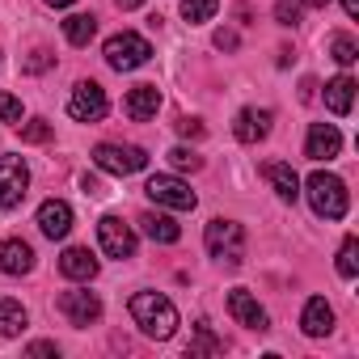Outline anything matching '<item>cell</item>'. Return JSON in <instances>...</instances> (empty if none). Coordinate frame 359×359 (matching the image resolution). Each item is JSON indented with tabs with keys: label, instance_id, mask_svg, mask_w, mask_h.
I'll return each mask as SVG.
<instances>
[{
	"label": "cell",
	"instance_id": "obj_1",
	"mask_svg": "<svg viewBox=\"0 0 359 359\" xmlns=\"http://www.w3.org/2000/svg\"><path fill=\"white\" fill-rule=\"evenodd\" d=\"M131 321H135L148 338L165 342V338H173V330H177V309H173L169 296H161V292H135V296H131Z\"/></svg>",
	"mask_w": 359,
	"mask_h": 359
},
{
	"label": "cell",
	"instance_id": "obj_2",
	"mask_svg": "<svg viewBox=\"0 0 359 359\" xmlns=\"http://www.w3.org/2000/svg\"><path fill=\"white\" fill-rule=\"evenodd\" d=\"M309 203H313V212L321 216V220H342L346 216V208H351V195H346V182L338 173H325V169H317V173H309Z\"/></svg>",
	"mask_w": 359,
	"mask_h": 359
},
{
	"label": "cell",
	"instance_id": "obj_3",
	"mask_svg": "<svg viewBox=\"0 0 359 359\" xmlns=\"http://www.w3.org/2000/svg\"><path fill=\"white\" fill-rule=\"evenodd\" d=\"M203 241H208L212 258H220L224 266H241V258H245V229L237 220H212Z\"/></svg>",
	"mask_w": 359,
	"mask_h": 359
},
{
	"label": "cell",
	"instance_id": "obj_4",
	"mask_svg": "<svg viewBox=\"0 0 359 359\" xmlns=\"http://www.w3.org/2000/svg\"><path fill=\"white\" fill-rule=\"evenodd\" d=\"M148 55H152V47H148V39L135 34V30H123V34L106 39V64H110L114 72H135L140 64H148Z\"/></svg>",
	"mask_w": 359,
	"mask_h": 359
},
{
	"label": "cell",
	"instance_id": "obj_5",
	"mask_svg": "<svg viewBox=\"0 0 359 359\" xmlns=\"http://www.w3.org/2000/svg\"><path fill=\"white\" fill-rule=\"evenodd\" d=\"M144 195H148L156 208H173V212H191V208L199 203V199H195V191L182 182V177H169V173H156V177H148Z\"/></svg>",
	"mask_w": 359,
	"mask_h": 359
},
{
	"label": "cell",
	"instance_id": "obj_6",
	"mask_svg": "<svg viewBox=\"0 0 359 359\" xmlns=\"http://www.w3.org/2000/svg\"><path fill=\"white\" fill-rule=\"evenodd\" d=\"M93 161H97V169L127 177V173H140L148 165V152L135 148V144H97L93 148Z\"/></svg>",
	"mask_w": 359,
	"mask_h": 359
},
{
	"label": "cell",
	"instance_id": "obj_7",
	"mask_svg": "<svg viewBox=\"0 0 359 359\" xmlns=\"http://www.w3.org/2000/svg\"><path fill=\"white\" fill-rule=\"evenodd\" d=\"M30 191V169L22 156H0V212H13Z\"/></svg>",
	"mask_w": 359,
	"mask_h": 359
},
{
	"label": "cell",
	"instance_id": "obj_8",
	"mask_svg": "<svg viewBox=\"0 0 359 359\" xmlns=\"http://www.w3.org/2000/svg\"><path fill=\"white\" fill-rule=\"evenodd\" d=\"M106 110H110V102H106V89L97 81H81L68 97V114L76 123H97V118H106Z\"/></svg>",
	"mask_w": 359,
	"mask_h": 359
},
{
	"label": "cell",
	"instance_id": "obj_9",
	"mask_svg": "<svg viewBox=\"0 0 359 359\" xmlns=\"http://www.w3.org/2000/svg\"><path fill=\"white\" fill-rule=\"evenodd\" d=\"M97 241H102V250L110 254V258H131L135 254V233L118 220V216H102L97 220Z\"/></svg>",
	"mask_w": 359,
	"mask_h": 359
},
{
	"label": "cell",
	"instance_id": "obj_10",
	"mask_svg": "<svg viewBox=\"0 0 359 359\" xmlns=\"http://www.w3.org/2000/svg\"><path fill=\"white\" fill-rule=\"evenodd\" d=\"M60 313L72 321V325H93L97 317H102V300L93 296V292H64L60 296Z\"/></svg>",
	"mask_w": 359,
	"mask_h": 359
},
{
	"label": "cell",
	"instance_id": "obj_11",
	"mask_svg": "<svg viewBox=\"0 0 359 359\" xmlns=\"http://www.w3.org/2000/svg\"><path fill=\"white\" fill-rule=\"evenodd\" d=\"M342 148V135L334 123H313L309 127V140H304V156L309 161H334Z\"/></svg>",
	"mask_w": 359,
	"mask_h": 359
},
{
	"label": "cell",
	"instance_id": "obj_12",
	"mask_svg": "<svg viewBox=\"0 0 359 359\" xmlns=\"http://www.w3.org/2000/svg\"><path fill=\"white\" fill-rule=\"evenodd\" d=\"M39 229H43V237L64 241V237L72 233V208H68L64 199H47V203L39 208Z\"/></svg>",
	"mask_w": 359,
	"mask_h": 359
},
{
	"label": "cell",
	"instance_id": "obj_13",
	"mask_svg": "<svg viewBox=\"0 0 359 359\" xmlns=\"http://www.w3.org/2000/svg\"><path fill=\"white\" fill-rule=\"evenodd\" d=\"M229 313H233L237 325H245V330H258V334L266 330V309H262L245 287H233V292H229Z\"/></svg>",
	"mask_w": 359,
	"mask_h": 359
},
{
	"label": "cell",
	"instance_id": "obj_14",
	"mask_svg": "<svg viewBox=\"0 0 359 359\" xmlns=\"http://www.w3.org/2000/svg\"><path fill=\"white\" fill-rule=\"evenodd\" d=\"M123 110H127L131 123H148V118H156V110H161V89H156V85H135V89L127 93Z\"/></svg>",
	"mask_w": 359,
	"mask_h": 359
},
{
	"label": "cell",
	"instance_id": "obj_15",
	"mask_svg": "<svg viewBox=\"0 0 359 359\" xmlns=\"http://www.w3.org/2000/svg\"><path fill=\"white\" fill-rule=\"evenodd\" d=\"M0 271L5 275H30L34 271V250L26 241H18V237L0 241Z\"/></svg>",
	"mask_w": 359,
	"mask_h": 359
},
{
	"label": "cell",
	"instance_id": "obj_16",
	"mask_svg": "<svg viewBox=\"0 0 359 359\" xmlns=\"http://www.w3.org/2000/svg\"><path fill=\"white\" fill-rule=\"evenodd\" d=\"M300 330H304L309 338H325V334L334 330V309L325 304V296H313V300L304 304V313H300Z\"/></svg>",
	"mask_w": 359,
	"mask_h": 359
},
{
	"label": "cell",
	"instance_id": "obj_17",
	"mask_svg": "<svg viewBox=\"0 0 359 359\" xmlns=\"http://www.w3.org/2000/svg\"><path fill=\"white\" fill-rule=\"evenodd\" d=\"M262 177L275 187V195H279V199L296 203V195H300V177H296V169H292V165H283V161H266V165H262Z\"/></svg>",
	"mask_w": 359,
	"mask_h": 359
},
{
	"label": "cell",
	"instance_id": "obj_18",
	"mask_svg": "<svg viewBox=\"0 0 359 359\" xmlns=\"http://www.w3.org/2000/svg\"><path fill=\"white\" fill-rule=\"evenodd\" d=\"M266 131H271V110H241L237 114V123H233V135L241 140V144H258V140H266Z\"/></svg>",
	"mask_w": 359,
	"mask_h": 359
},
{
	"label": "cell",
	"instance_id": "obj_19",
	"mask_svg": "<svg viewBox=\"0 0 359 359\" xmlns=\"http://www.w3.org/2000/svg\"><path fill=\"white\" fill-rule=\"evenodd\" d=\"M60 275H64V279H76V283H89V279L97 275V258H93L89 250L72 245V250H64V258H60Z\"/></svg>",
	"mask_w": 359,
	"mask_h": 359
},
{
	"label": "cell",
	"instance_id": "obj_20",
	"mask_svg": "<svg viewBox=\"0 0 359 359\" xmlns=\"http://www.w3.org/2000/svg\"><path fill=\"white\" fill-rule=\"evenodd\" d=\"M140 229H144V237H152L156 245H173L177 237H182V229H177L169 216H161V212H144V216H140Z\"/></svg>",
	"mask_w": 359,
	"mask_h": 359
},
{
	"label": "cell",
	"instance_id": "obj_21",
	"mask_svg": "<svg viewBox=\"0 0 359 359\" xmlns=\"http://www.w3.org/2000/svg\"><path fill=\"white\" fill-rule=\"evenodd\" d=\"M325 106L334 114H351V106H355V81L351 76H334L325 85Z\"/></svg>",
	"mask_w": 359,
	"mask_h": 359
},
{
	"label": "cell",
	"instance_id": "obj_22",
	"mask_svg": "<svg viewBox=\"0 0 359 359\" xmlns=\"http://www.w3.org/2000/svg\"><path fill=\"white\" fill-rule=\"evenodd\" d=\"M93 34H97V22H93L89 13H72V18L64 22V39H68L72 47H89Z\"/></svg>",
	"mask_w": 359,
	"mask_h": 359
},
{
	"label": "cell",
	"instance_id": "obj_23",
	"mask_svg": "<svg viewBox=\"0 0 359 359\" xmlns=\"http://www.w3.org/2000/svg\"><path fill=\"white\" fill-rule=\"evenodd\" d=\"M22 330H26V309H22L18 300H0V334L13 338V334H22Z\"/></svg>",
	"mask_w": 359,
	"mask_h": 359
},
{
	"label": "cell",
	"instance_id": "obj_24",
	"mask_svg": "<svg viewBox=\"0 0 359 359\" xmlns=\"http://www.w3.org/2000/svg\"><path fill=\"white\" fill-rule=\"evenodd\" d=\"M338 275L342 279H355L359 275V241L355 237H346L342 250H338Z\"/></svg>",
	"mask_w": 359,
	"mask_h": 359
},
{
	"label": "cell",
	"instance_id": "obj_25",
	"mask_svg": "<svg viewBox=\"0 0 359 359\" xmlns=\"http://www.w3.org/2000/svg\"><path fill=\"white\" fill-rule=\"evenodd\" d=\"M220 9V0H182V18L191 22V26H199V22H212V13Z\"/></svg>",
	"mask_w": 359,
	"mask_h": 359
},
{
	"label": "cell",
	"instance_id": "obj_26",
	"mask_svg": "<svg viewBox=\"0 0 359 359\" xmlns=\"http://www.w3.org/2000/svg\"><path fill=\"white\" fill-rule=\"evenodd\" d=\"M330 51H334V60H338L342 68H351V64L359 60V47H355L351 34H334V39H330Z\"/></svg>",
	"mask_w": 359,
	"mask_h": 359
},
{
	"label": "cell",
	"instance_id": "obj_27",
	"mask_svg": "<svg viewBox=\"0 0 359 359\" xmlns=\"http://www.w3.org/2000/svg\"><path fill=\"white\" fill-rule=\"evenodd\" d=\"M18 131H22V140H26V144H47V140H51V123H47V118L18 123Z\"/></svg>",
	"mask_w": 359,
	"mask_h": 359
},
{
	"label": "cell",
	"instance_id": "obj_28",
	"mask_svg": "<svg viewBox=\"0 0 359 359\" xmlns=\"http://www.w3.org/2000/svg\"><path fill=\"white\" fill-rule=\"evenodd\" d=\"M169 165H173V169H191V173H195V169L203 165V156H199V152H191V148H169Z\"/></svg>",
	"mask_w": 359,
	"mask_h": 359
},
{
	"label": "cell",
	"instance_id": "obj_29",
	"mask_svg": "<svg viewBox=\"0 0 359 359\" xmlns=\"http://www.w3.org/2000/svg\"><path fill=\"white\" fill-rule=\"evenodd\" d=\"M0 123H22V102L13 97V93H0Z\"/></svg>",
	"mask_w": 359,
	"mask_h": 359
},
{
	"label": "cell",
	"instance_id": "obj_30",
	"mask_svg": "<svg viewBox=\"0 0 359 359\" xmlns=\"http://www.w3.org/2000/svg\"><path fill=\"white\" fill-rule=\"evenodd\" d=\"M199 351H224V342H220V338H212V330H208V325H199V338L191 342V355H199Z\"/></svg>",
	"mask_w": 359,
	"mask_h": 359
},
{
	"label": "cell",
	"instance_id": "obj_31",
	"mask_svg": "<svg viewBox=\"0 0 359 359\" xmlns=\"http://www.w3.org/2000/svg\"><path fill=\"white\" fill-rule=\"evenodd\" d=\"M275 18H279V26H296V22H300V9L292 5V0H279V5H275Z\"/></svg>",
	"mask_w": 359,
	"mask_h": 359
},
{
	"label": "cell",
	"instance_id": "obj_32",
	"mask_svg": "<svg viewBox=\"0 0 359 359\" xmlns=\"http://www.w3.org/2000/svg\"><path fill=\"white\" fill-rule=\"evenodd\" d=\"M51 64H55V60H51V55H47V51H34V55H30V60H26V64H22V68H26V72H47V68H51Z\"/></svg>",
	"mask_w": 359,
	"mask_h": 359
},
{
	"label": "cell",
	"instance_id": "obj_33",
	"mask_svg": "<svg viewBox=\"0 0 359 359\" xmlns=\"http://www.w3.org/2000/svg\"><path fill=\"white\" fill-rule=\"evenodd\" d=\"M177 131L191 135V140H203V123L199 118H182V123H177Z\"/></svg>",
	"mask_w": 359,
	"mask_h": 359
},
{
	"label": "cell",
	"instance_id": "obj_34",
	"mask_svg": "<svg viewBox=\"0 0 359 359\" xmlns=\"http://www.w3.org/2000/svg\"><path fill=\"white\" fill-rule=\"evenodd\" d=\"M216 47H220V51H237V34H233V30H220V34H216Z\"/></svg>",
	"mask_w": 359,
	"mask_h": 359
},
{
	"label": "cell",
	"instance_id": "obj_35",
	"mask_svg": "<svg viewBox=\"0 0 359 359\" xmlns=\"http://www.w3.org/2000/svg\"><path fill=\"white\" fill-rule=\"evenodd\" d=\"M30 355H55V342H34Z\"/></svg>",
	"mask_w": 359,
	"mask_h": 359
},
{
	"label": "cell",
	"instance_id": "obj_36",
	"mask_svg": "<svg viewBox=\"0 0 359 359\" xmlns=\"http://www.w3.org/2000/svg\"><path fill=\"white\" fill-rule=\"evenodd\" d=\"M342 9H346V18H359V0H342Z\"/></svg>",
	"mask_w": 359,
	"mask_h": 359
},
{
	"label": "cell",
	"instance_id": "obj_37",
	"mask_svg": "<svg viewBox=\"0 0 359 359\" xmlns=\"http://www.w3.org/2000/svg\"><path fill=\"white\" fill-rule=\"evenodd\" d=\"M114 5H118V9H140L144 0H114Z\"/></svg>",
	"mask_w": 359,
	"mask_h": 359
},
{
	"label": "cell",
	"instance_id": "obj_38",
	"mask_svg": "<svg viewBox=\"0 0 359 359\" xmlns=\"http://www.w3.org/2000/svg\"><path fill=\"white\" fill-rule=\"evenodd\" d=\"M51 9H68V5H76V0H47Z\"/></svg>",
	"mask_w": 359,
	"mask_h": 359
},
{
	"label": "cell",
	"instance_id": "obj_39",
	"mask_svg": "<svg viewBox=\"0 0 359 359\" xmlns=\"http://www.w3.org/2000/svg\"><path fill=\"white\" fill-rule=\"evenodd\" d=\"M300 5H309V9H325L330 0H300Z\"/></svg>",
	"mask_w": 359,
	"mask_h": 359
}]
</instances>
